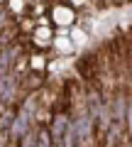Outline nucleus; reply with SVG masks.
Instances as JSON below:
<instances>
[{"label":"nucleus","instance_id":"nucleus-4","mask_svg":"<svg viewBox=\"0 0 132 147\" xmlns=\"http://www.w3.org/2000/svg\"><path fill=\"white\" fill-rule=\"evenodd\" d=\"M37 147H54V140H52V132H49V125H39Z\"/></svg>","mask_w":132,"mask_h":147},{"label":"nucleus","instance_id":"nucleus-3","mask_svg":"<svg viewBox=\"0 0 132 147\" xmlns=\"http://www.w3.org/2000/svg\"><path fill=\"white\" fill-rule=\"evenodd\" d=\"M37 140H39V125H34L15 142V147H37Z\"/></svg>","mask_w":132,"mask_h":147},{"label":"nucleus","instance_id":"nucleus-5","mask_svg":"<svg viewBox=\"0 0 132 147\" xmlns=\"http://www.w3.org/2000/svg\"><path fill=\"white\" fill-rule=\"evenodd\" d=\"M127 140H130V147H132V98L127 103Z\"/></svg>","mask_w":132,"mask_h":147},{"label":"nucleus","instance_id":"nucleus-2","mask_svg":"<svg viewBox=\"0 0 132 147\" xmlns=\"http://www.w3.org/2000/svg\"><path fill=\"white\" fill-rule=\"evenodd\" d=\"M49 12L56 25H71L76 20V3H49Z\"/></svg>","mask_w":132,"mask_h":147},{"label":"nucleus","instance_id":"nucleus-1","mask_svg":"<svg viewBox=\"0 0 132 147\" xmlns=\"http://www.w3.org/2000/svg\"><path fill=\"white\" fill-rule=\"evenodd\" d=\"M27 91L22 86V79L17 76L15 71H7V74H0V100L10 108H20V103L27 98Z\"/></svg>","mask_w":132,"mask_h":147}]
</instances>
